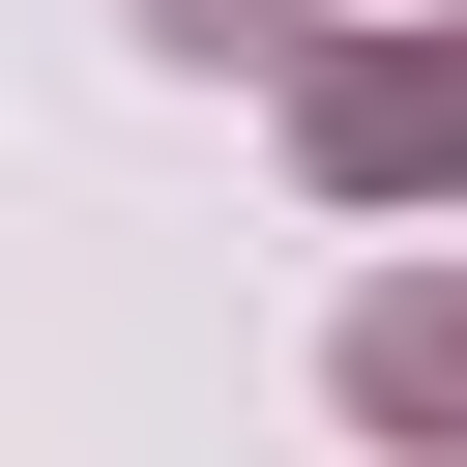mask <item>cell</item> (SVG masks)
Masks as SVG:
<instances>
[{
  "label": "cell",
  "mask_w": 467,
  "mask_h": 467,
  "mask_svg": "<svg viewBox=\"0 0 467 467\" xmlns=\"http://www.w3.org/2000/svg\"><path fill=\"white\" fill-rule=\"evenodd\" d=\"M292 175H321V204L467 175V29H321V58H292Z\"/></svg>",
  "instance_id": "1"
},
{
  "label": "cell",
  "mask_w": 467,
  "mask_h": 467,
  "mask_svg": "<svg viewBox=\"0 0 467 467\" xmlns=\"http://www.w3.org/2000/svg\"><path fill=\"white\" fill-rule=\"evenodd\" d=\"M350 438L467 467V292H350Z\"/></svg>",
  "instance_id": "2"
},
{
  "label": "cell",
  "mask_w": 467,
  "mask_h": 467,
  "mask_svg": "<svg viewBox=\"0 0 467 467\" xmlns=\"http://www.w3.org/2000/svg\"><path fill=\"white\" fill-rule=\"evenodd\" d=\"M175 58H321V0H146Z\"/></svg>",
  "instance_id": "3"
}]
</instances>
